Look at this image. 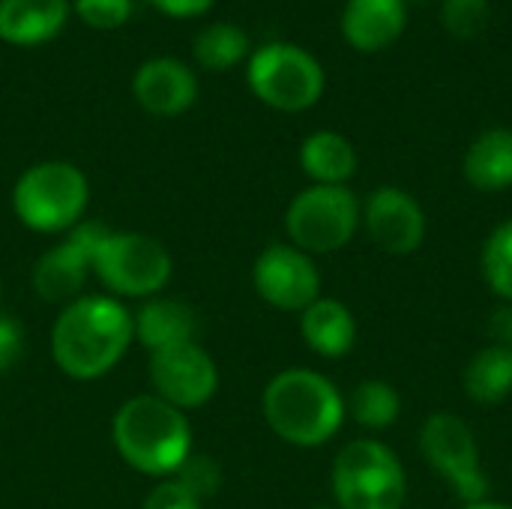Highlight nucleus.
I'll return each mask as SVG.
<instances>
[{
  "label": "nucleus",
  "mask_w": 512,
  "mask_h": 509,
  "mask_svg": "<svg viewBox=\"0 0 512 509\" xmlns=\"http://www.w3.org/2000/svg\"><path fill=\"white\" fill-rule=\"evenodd\" d=\"M132 315L114 297H78L54 321V363L75 381L111 372L132 345Z\"/></svg>",
  "instance_id": "obj_1"
},
{
  "label": "nucleus",
  "mask_w": 512,
  "mask_h": 509,
  "mask_svg": "<svg viewBox=\"0 0 512 509\" xmlns=\"http://www.w3.org/2000/svg\"><path fill=\"white\" fill-rule=\"evenodd\" d=\"M267 426L294 447H321L345 423V399L330 378L312 369L279 372L261 399Z\"/></svg>",
  "instance_id": "obj_2"
},
{
  "label": "nucleus",
  "mask_w": 512,
  "mask_h": 509,
  "mask_svg": "<svg viewBox=\"0 0 512 509\" xmlns=\"http://www.w3.org/2000/svg\"><path fill=\"white\" fill-rule=\"evenodd\" d=\"M111 438L120 459L147 477L174 474L192 453V429L186 414L159 396L129 399L114 414Z\"/></svg>",
  "instance_id": "obj_3"
},
{
  "label": "nucleus",
  "mask_w": 512,
  "mask_h": 509,
  "mask_svg": "<svg viewBox=\"0 0 512 509\" xmlns=\"http://www.w3.org/2000/svg\"><path fill=\"white\" fill-rule=\"evenodd\" d=\"M87 201L90 186L84 171L57 159L30 165L12 189L15 216L42 234L75 228L87 210Z\"/></svg>",
  "instance_id": "obj_4"
},
{
  "label": "nucleus",
  "mask_w": 512,
  "mask_h": 509,
  "mask_svg": "<svg viewBox=\"0 0 512 509\" xmlns=\"http://www.w3.org/2000/svg\"><path fill=\"white\" fill-rule=\"evenodd\" d=\"M333 495L339 509H402L408 477L387 444L360 438L333 462Z\"/></svg>",
  "instance_id": "obj_5"
},
{
  "label": "nucleus",
  "mask_w": 512,
  "mask_h": 509,
  "mask_svg": "<svg viewBox=\"0 0 512 509\" xmlns=\"http://www.w3.org/2000/svg\"><path fill=\"white\" fill-rule=\"evenodd\" d=\"M246 81L264 105L288 114L312 108L324 93L321 63L306 48L291 42H267L252 51Z\"/></svg>",
  "instance_id": "obj_6"
},
{
  "label": "nucleus",
  "mask_w": 512,
  "mask_h": 509,
  "mask_svg": "<svg viewBox=\"0 0 512 509\" xmlns=\"http://www.w3.org/2000/svg\"><path fill=\"white\" fill-rule=\"evenodd\" d=\"M363 222V207L348 186H309L288 204L285 231L306 255H330L351 243Z\"/></svg>",
  "instance_id": "obj_7"
},
{
  "label": "nucleus",
  "mask_w": 512,
  "mask_h": 509,
  "mask_svg": "<svg viewBox=\"0 0 512 509\" xmlns=\"http://www.w3.org/2000/svg\"><path fill=\"white\" fill-rule=\"evenodd\" d=\"M93 273L120 297H153L171 279V255L147 234L108 231L96 249Z\"/></svg>",
  "instance_id": "obj_8"
},
{
  "label": "nucleus",
  "mask_w": 512,
  "mask_h": 509,
  "mask_svg": "<svg viewBox=\"0 0 512 509\" xmlns=\"http://www.w3.org/2000/svg\"><path fill=\"white\" fill-rule=\"evenodd\" d=\"M420 453L429 468L444 477L465 504H480L489 495L486 474L480 468V447L474 429L456 414H432L420 429Z\"/></svg>",
  "instance_id": "obj_9"
},
{
  "label": "nucleus",
  "mask_w": 512,
  "mask_h": 509,
  "mask_svg": "<svg viewBox=\"0 0 512 509\" xmlns=\"http://www.w3.org/2000/svg\"><path fill=\"white\" fill-rule=\"evenodd\" d=\"M252 282L258 297L282 312H303L321 297V273L312 255L291 243L267 246L255 258Z\"/></svg>",
  "instance_id": "obj_10"
},
{
  "label": "nucleus",
  "mask_w": 512,
  "mask_h": 509,
  "mask_svg": "<svg viewBox=\"0 0 512 509\" xmlns=\"http://www.w3.org/2000/svg\"><path fill=\"white\" fill-rule=\"evenodd\" d=\"M105 234H108V228L102 222H78L75 228H69L66 240L57 243L54 249H48L36 261V267H33L36 294L48 303L78 300V294L93 270L96 249Z\"/></svg>",
  "instance_id": "obj_11"
},
{
  "label": "nucleus",
  "mask_w": 512,
  "mask_h": 509,
  "mask_svg": "<svg viewBox=\"0 0 512 509\" xmlns=\"http://www.w3.org/2000/svg\"><path fill=\"white\" fill-rule=\"evenodd\" d=\"M150 381L159 399L177 411H192L213 399L219 387V369L198 342H186L150 357Z\"/></svg>",
  "instance_id": "obj_12"
},
{
  "label": "nucleus",
  "mask_w": 512,
  "mask_h": 509,
  "mask_svg": "<svg viewBox=\"0 0 512 509\" xmlns=\"http://www.w3.org/2000/svg\"><path fill=\"white\" fill-rule=\"evenodd\" d=\"M363 225L372 243L387 255H411L426 240V213L420 201L396 186H381L369 195Z\"/></svg>",
  "instance_id": "obj_13"
},
{
  "label": "nucleus",
  "mask_w": 512,
  "mask_h": 509,
  "mask_svg": "<svg viewBox=\"0 0 512 509\" xmlns=\"http://www.w3.org/2000/svg\"><path fill=\"white\" fill-rule=\"evenodd\" d=\"M132 96L153 117H180L198 99V78L177 57H150L132 75Z\"/></svg>",
  "instance_id": "obj_14"
},
{
  "label": "nucleus",
  "mask_w": 512,
  "mask_h": 509,
  "mask_svg": "<svg viewBox=\"0 0 512 509\" xmlns=\"http://www.w3.org/2000/svg\"><path fill=\"white\" fill-rule=\"evenodd\" d=\"M405 21V0H348L342 9V36L357 51H384L402 36Z\"/></svg>",
  "instance_id": "obj_15"
},
{
  "label": "nucleus",
  "mask_w": 512,
  "mask_h": 509,
  "mask_svg": "<svg viewBox=\"0 0 512 509\" xmlns=\"http://www.w3.org/2000/svg\"><path fill=\"white\" fill-rule=\"evenodd\" d=\"M69 0H0V39L15 48L51 42L69 21Z\"/></svg>",
  "instance_id": "obj_16"
},
{
  "label": "nucleus",
  "mask_w": 512,
  "mask_h": 509,
  "mask_svg": "<svg viewBox=\"0 0 512 509\" xmlns=\"http://www.w3.org/2000/svg\"><path fill=\"white\" fill-rule=\"evenodd\" d=\"M132 330H135V339L144 348H150V354H156L174 345L195 342L198 318H195V309L183 300L153 297L132 315Z\"/></svg>",
  "instance_id": "obj_17"
},
{
  "label": "nucleus",
  "mask_w": 512,
  "mask_h": 509,
  "mask_svg": "<svg viewBox=\"0 0 512 509\" xmlns=\"http://www.w3.org/2000/svg\"><path fill=\"white\" fill-rule=\"evenodd\" d=\"M300 333L306 345L321 357H345L357 342V321L339 300L318 297L300 312Z\"/></svg>",
  "instance_id": "obj_18"
},
{
  "label": "nucleus",
  "mask_w": 512,
  "mask_h": 509,
  "mask_svg": "<svg viewBox=\"0 0 512 509\" xmlns=\"http://www.w3.org/2000/svg\"><path fill=\"white\" fill-rule=\"evenodd\" d=\"M465 180L480 192H501L512 186V129H486L468 147L462 162Z\"/></svg>",
  "instance_id": "obj_19"
},
{
  "label": "nucleus",
  "mask_w": 512,
  "mask_h": 509,
  "mask_svg": "<svg viewBox=\"0 0 512 509\" xmlns=\"http://www.w3.org/2000/svg\"><path fill=\"white\" fill-rule=\"evenodd\" d=\"M300 165L318 186H345L357 171V150L345 135L321 129L303 141Z\"/></svg>",
  "instance_id": "obj_20"
},
{
  "label": "nucleus",
  "mask_w": 512,
  "mask_h": 509,
  "mask_svg": "<svg viewBox=\"0 0 512 509\" xmlns=\"http://www.w3.org/2000/svg\"><path fill=\"white\" fill-rule=\"evenodd\" d=\"M465 396L477 405H501L512 396V351L507 345H489L471 357L462 372Z\"/></svg>",
  "instance_id": "obj_21"
},
{
  "label": "nucleus",
  "mask_w": 512,
  "mask_h": 509,
  "mask_svg": "<svg viewBox=\"0 0 512 509\" xmlns=\"http://www.w3.org/2000/svg\"><path fill=\"white\" fill-rule=\"evenodd\" d=\"M192 54L204 69L228 72L249 57V33L228 21L207 24L192 42Z\"/></svg>",
  "instance_id": "obj_22"
},
{
  "label": "nucleus",
  "mask_w": 512,
  "mask_h": 509,
  "mask_svg": "<svg viewBox=\"0 0 512 509\" xmlns=\"http://www.w3.org/2000/svg\"><path fill=\"white\" fill-rule=\"evenodd\" d=\"M345 411L354 417L357 426L363 429H387L399 420L402 414V399L399 393L381 381V378H369V381H360L345 405Z\"/></svg>",
  "instance_id": "obj_23"
},
{
  "label": "nucleus",
  "mask_w": 512,
  "mask_h": 509,
  "mask_svg": "<svg viewBox=\"0 0 512 509\" xmlns=\"http://www.w3.org/2000/svg\"><path fill=\"white\" fill-rule=\"evenodd\" d=\"M480 264H483L486 285H489L501 300L512 303V219L501 222V225L486 237Z\"/></svg>",
  "instance_id": "obj_24"
},
{
  "label": "nucleus",
  "mask_w": 512,
  "mask_h": 509,
  "mask_svg": "<svg viewBox=\"0 0 512 509\" xmlns=\"http://www.w3.org/2000/svg\"><path fill=\"white\" fill-rule=\"evenodd\" d=\"M489 0H444L441 3V24L450 36L471 42L489 27Z\"/></svg>",
  "instance_id": "obj_25"
},
{
  "label": "nucleus",
  "mask_w": 512,
  "mask_h": 509,
  "mask_svg": "<svg viewBox=\"0 0 512 509\" xmlns=\"http://www.w3.org/2000/svg\"><path fill=\"white\" fill-rule=\"evenodd\" d=\"M174 480L204 504L207 498H213V495L219 492V486H222V468H219L216 459H210V456L189 453V456L183 459V465L174 471Z\"/></svg>",
  "instance_id": "obj_26"
},
{
  "label": "nucleus",
  "mask_w": 512,
  "mask_h": 509,
  "mask_svg": "<svg viewBox=\"0 0 512 509\" xmlns=\"http://www.w3.org/2000/svg\"><path fill=\"white\" fill-rule=\"evenodd\" d=\"M72 9L78 21H84L93 30H117L132 18L135 3L132 0H72Z\"/></svg>",
  "instance_id": "obj_27"
},
{
  "label": "nucleus",
  "mask_w": 512,
  "mask_h": 509,
  "mask_svg": "<svg viewBox=\"0 0 512 509\" xmlns=\"http://www.w3.org/2000/svg\"><path fill=\"white\" fill-rule=\"evenodd\" d=\"M141 509H201V501L186 492L177 480H168V483H159Z\"/></svg>",
  "instance_id": "obj_28"
},
{
  "label": "nucleus",
  "mask_w": 512,
  "mask_h": 509,
  "mask_svg": "<svg viewBox=\"0 0 512 509\" xmlns=\"http://www.w3.org/2000/svg\"><path fill=\"white\" fill-rule=\"evenodd\" d=\"M24 354V330L15 318L0 315V372L12 369Z\"/></svg>",
  "instance_id": "obj_29"
},
{
  "label": "nucleus",
  "mask_w": 512,
  "mask_h": 509,
  "mask_svg": "<svg viewBox=\"0 0 512 509\" xmlns=\"http://www.w3.org/2000/svg\"><path fill=\"white\" fill-rule=\"evenodd\" d=\"M216 0H150L153 9H159L168 18H195L213 9Z\"/></svg>",
  "instance_id": "obj_30"
},
{
  "label": "nucleus",
  "mask_w": 512,
  "mask_h": 509,
  "mask_svg": "<svg viewBox=\"0 0 512 509\" xmlns=\"http://www.w3.org/2000/svg\"><path fill=\"white\" fill-rule=\"evenodd\" d=\"M495 333L501 336V345H507L512 351V312H498V318H495Z\"/></svg>",
  "instance_id": "obj_31"
},
{
  "label": "nucleus",
  "mask_w": 512,
  "mask_h": 509,
  "mask_svg": "<svg viewBox=\"0 0 512 509\" xmlns=\"http://www.w3.org/2000/svg\"><path fill=\"white\" fill-rule=\"evenodd\" d=\"M462 509H512L507 504H492V501H480V504H465Z\"/></svg>",
  "instance_id": "obj_32"
}]
</instances>
